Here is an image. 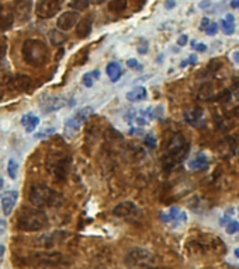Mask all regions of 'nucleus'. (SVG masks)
I'll list each match as a JSON object with an SVG mask.
<instances>
[{
	"mask_svg": "<svg viewBox=\"0 0 239 269\" xmlns=\"http://www.w3.org/2000/svg\"><path fill=\"white\" fill-rule=\"evenodd\" d=\"M46 170L48 173L57 178L58 181H64L68 177L69 167H70V154L62 147H52L46 156Z\"/></svg>",
	"mask_w": 239,
	"mask_h": 269,
	"instance_id": "nucleus-1",
	"label": "nucleus"
},
{
	"mask_svg": "<svg viewBox=\"0 0 239 269\" xmlns=\"http://www.w3.org/2000/svg\"><path fill=\"white\" fill-rule=\"evenodd\" d=\"M16 226L19 230L27 233L40 231L48 226V216L40 208H24L19 213Z\"/></svg>",
	"mask_w": 239,
	"mask_h": 269,
	"instance_id": "nucleus-2",
	"label": "nucleus"
},
{
	"mask_svg": "<svg viewBox=\"0 0 239 269\" xmlns=\"http://www.w3.org/2000/svg\"><path fill=\"white\" fill-rule=\"evenodd\" d=\"M28 199L34 205L35 208H52L59 206L64 198L62 195L54 191L52 188L46 187L44 184H34L30 192H28Z\"/></svg>",
	"mask_w": 239,
	"mask_h": 269,
	"instance_id": "nucleus-3",
	"label": "nucleus"
},
{
	"mask_svg": "<svg viewBox=\"0 0 239 269\" xmlns=\"http://www.w3.org/2000/svg\"><path fill=\"white\" fill-rule=\"evenodd\" d=\"M192 250L201 255H222L227 251L224 241L213 234H200L190 240Z\"/></svg>",
	"mask_w": 239,
	"mask_h": 269,
	"instance_id": "nucleus-4",
	"label": "nucleus"
},
{
	"mask_svg": "<svg viewBox=\"0 0 239 269\" xmlns=\"http://www.w3.org/2000/svg\"><path fill=\"white\" fill-rule=\"evenodd\" d=\"M23 59L31 66H44L49 60V49L41 39H27L23 44Z\"/></svg>",
	"mask_w": 239,
	"mask_h": 269,
	"instance_id": "nucleus-5",
	"label": "nucleus"
},
{
	"mask_svg": "<svg viewBox=\"0 0 239 269\" xmlns=\"http://www.w3.org/2000/svg\"><path fill=\"white\" fill-rule=\"evenodd\" d=\"M186 154H187V143L184 140V136L180 134H174L172 137L171 145L168 147V153L163 158L165 167L173 168V166L177 164Z\"/></svg>",
	"mask_w": 239,
	"mask_h": 269,
	"instance_id": "nucleus-6",
	"label": "nucleus"
},
{
	"mask_svg": "<svg viewBox=\"0 0 239 269\" xmlns=\"http://www.w3.org/2000/svg\"><path fill=\"white\" fill-rule=\"evenodd\" d=\"M126 264L131 268H149L156 264V257L145 248H132L127 252Z\"/></svg>",
	"mask_w": 239,
	"mask_h": 269,
	"instance_id": "nucleus-7",
	"label": "nucleus"
},
{
	"mask_svg": "<svg viewBox=\"0 0 239 269\" xmlns=\"http://www.w3.org/2000/svg\"><path fill=\"white\" fill-rule=\"evenodd\" d=\"M91 114H93L91 107H85V108H80L79 111L75 112V115H72L65 123V136L72 137L78 134L82 129V126L90 118Z\"/></svg>",
	"mask_w": 239,
	"mask_h": 269,
	"instance_id": "nucleus-8",
	"label": "nucleus"
},
{
	"mask_svg": "<svg viewBox=\"0 0 239 269\" xmlns=\"http://www.w3.org/2000/svg\"><path fill=\"white\" fill-rule=\"evenodd\" d=\"M65 0H38L37 6H35V14L40 19H52L54 16H57L64 6Z\"/></svg>",
	"mask_w": 239,
	"mask_h": 269,
	"instance_id": "nucleus-9",
	"label": "nucleus"
},
{
	"mask_svg": "<svg viewBox=\"0 0 239 269\" xmlns=\"http://www.w3.org/2000/svg\"><path fill=\"white\" fill-rule=\"evenodd\" d=\"M28 262L31 265H45V267H58L66 264V258L61 252H38L30 257Z\"/></svg>",
	"mask_w": 239,
	"mask_h": 269,
	"instance_id": "nucleus-10",
	"label": "nucleus"
},
{
	"mask_svg": "<svg viewBox=\"0 0 239 269\" xmlns=\"http://www.w3.org/2000/svg\"><path fill=\"white\" fill-rule=\"evenodd\" d=\"M113 214L120 217V219H127V220H134L139 217L141 214V211L138 208L137 205L134 202L131 201H126L118 203L115 208L113 209Z\"/></svg>",
	"mask_w": 239,
	"mask_h": 269,
	"instance_id": "nucleus-11",
	"label": "nucleus"
},
{
	"mask_svg": "<svg viewBox=\"0 0 239 269\" xmlns=\"http://www.w3.org/2000/svg\"><path fill=\"white\" fill-rule=\"evenodd\" d=\"M80 20L79 11L76 10H69L62 13L57 20V25L58 30L61 31H69L72 30L75 25H78V22Z\"/></svg>",
	"mask_w": 239,
	"mask_h": 269,
	"instance_id": "nucleus-12",
	"label": "nucleus"
},
{
	"mask_svg": "<svg viewBox=\"0 0 239 269\" xmlns=\"http://www.w3.org/2000/svg\"><path fill=\"white\" fill-rule=\"evenodd\" d=\"M31 9H33V0H14L13 1L14 16L20 22L28 21Z\"/></svg>",
	"mask_w": 239,
	"mask_h": 269,
	"instance_id": "nucleus-13",
	"label": "nucleus"
},
{
	"mask_svg": "<svg viewBox=\"0 0 239 269\" xmlns=\"http://www.w3.org/2000/svg\"><path fill=\"white\" fill-rule=\"evenodd\" d=\"M31 86L33 80L25 75H16L7 80V87L13 91H28Z\"/></svg>",
	"mask_w": 239,
	"mask_h": 269,
	"instance_id": "nucleus-14",
	"label": "nucleus"
},
{
	"mask_svg": "<svg viewBox=\"0 0 239 269\" xmlns=\"http://www.w3.org/2000/svg\"><path fill=\"white\" fill-rule=\"evenodd\" d=\"M19 199V192L17 191H7L1 195L0 202H1V209L4 216H10L14 211V206Z\"/></svg>",
	"mask_w": 239,
	"mask_h": 269,
	"instance_id": "nucleus-15",
	"label": "nucleus"
},
{
	"mask_svg": "<svg viewBox=\"0 0 239 269\" xmlns=\"http://www.w3.org/2000/svg\"><path fill=\"white\" fill-rule=\"evenodd\" d=\"M16 21V16L13 7L0 4V30L1 31H7L13 27V24Z\"/></svg>",
	"mask_w": 239,
	"mask_h": 269,
	"instance_id": "nucleus-16",
	"label": "nucleus"
},
{
	"mask_svg": "<svg viewBox=\"0 0 239 269\" xmlns=\"http://www.w3.org/2000/svg\"><path fill=\"white\" fill-rule=\"evenodd\" d=\"M160 219L163 222H168V223H172V222H186L187 220V213L184 211H180L179 208L173 206L169 209L168 213H160Z\"/></svg>",
	"mask_w": 239,
	"mask_h": 269,
	"instance_id": "nucleus-17",
	"label": "nucleus"
},
{
	"mask_svg": "<svg viewBox=\"0 0 239 269\" xmlns=\"http://www.w3.org/2000/svg\"><path fill=\"white\" fill-rule=\"evenodd\" d=\"M91 28H93V16L87 14L83 19H80L79 22H78V25H76V35L79 38H86V37L90 35Z\"/></svg>",
	"mask_w": 239,
	"mask_h": 269,
	"instance_id": "nucleus-18",
	"label": "nucleus"
},
{
	"mask_svg": "<svg viewBox=\"0 0 239 269\" xmlns=\"http://www.w3.org/2000/svg\"><path fill=\"white\" fill-rule=\"evenodd\" d=\"M65 104H66L65 98H62V97H52V98H48V100L44 101L40 105V108L44 112H52L61 110L62 107H65Z\"/></svg>",
	"mask_w": 239,
	"mask_h": 269,
	"instance_id": "nucleus-19",
	"label": "nucleus"
},
{
	"mask_svg": "<svg viewBox=\"0 0 239 269\" xmlns=\"http://www.w3.org/2000/svg\"><path fill=\"white\" fill-rule=\"evenodd\" d=\"M106 73H107V76L110 77V80L115 83V81H118L120 77L123 76V73H124V70H123V67L121 65L118 63V62H110L107 67H106Z\"/></svg>",
	"mask_w": 239,
	"mask_h": 269,
	"instance_id": "nucleus-20",
	"label": "nucleus"
},
{
	"mask_svg": "<svg viewBox=\"0 0 239 269\" xmlns=\"http://www.w3.org/2000/svg\"><path fill=\"white\" fill-rule=\"evenodd\" d=\"M127 100L131 102H139V101L147 100L148 97V91L145 87H134L127 93Z\"/></svg>",
	"mask_w": 239,
	"mask_h": 269,
	"instance_id": "nucleus-21",
	"label": "nucleus"
},
{
	"mask_svg": "<svg viewBox=\"0 0 239 269\" xmlns=\"http://www.w3.org/2000/svg\"><path fill=\"white\" fill-rule=\"evenodd\" d=\"M22 123H23L25 132L31 134V132H34L35 128L40 125V118L37 115H34V114H25L23 116V119H22Z\"/></svg>",
	"mask_w": 239,
	"mask_h": 269,
	"instance_id": "nucleus-22",
	"label": "nucleus"
},
{
	"mask_svg": "<svg viewBox=\"0 0 239 269\" xmlns=\"http://www.w3.org/2000/svg\"><path fill=\"white\" fill-rule=\"evenodd\" d=\"M189 168L190 170H194V171H198V170H205V168L210 166V160L204 156V154H198L194 158H192L189 161Z\"/></svg>",
	"mask_w": 239,
	"mask_h": 269,
	"instance_id": "nucleus-23",
	"label": "nucleus"
},
{
	"mask_svg": "<svg viewBox=\"0 0 239 269\" xmlns=\"http://www.w3.org/2000/svg\"><path fill=\"white\" fill-rule=\"evenodd\" d=\"M219 25H221L224 34H227V35L234 34V31H235V19H234V16L232 14H227V17L219 21Z\"/></svg>",
	"mask_w": 239,
	"mask_h": 269,
	"instance_id": "nucleus-24",
	"label": "nucleus"
},
{
	"mask_svg": "<svg viewBox=\"0 0 239 269\" xmlns=\"http://www.w3.org/2000/svg\"><path fill=\"white\" fill-rule=\"evenodd\" d=\"M203 115H204V111L201 108H196L193 111L186 112V121L192 125H198L200 121L203 119Z\"/></svg>",
	"mask_w": 239,
	"mask_h": 269,
	"instance_id": "nucleus-25",
	"label": "nucleus"
},
{
	"mask_svg": "<svg viewBox=\"0 0 239 269\" xmlns=\"http://www.w3.org/2000/svg\"><path fill=\"white\" fill-rule=\"evenodd\" d=\"M49 39H51L52 45L59 46V45H62L66 41V35L64 34V31H61V30H52L49 33Z\"/></svg>",
	"mask_w": 239,
	"mask_h": 269,
	"instance_id": "nucleus-26",
	"label": "nucleus"
},
{
	"mask_svg": "<svg viewBox=\"0 0 239 269\" xmlns=\"http://www.w3.org/2000/svg\"><path fill=\"white\" fill-rule=\"evenodd\" d=\"M99 77H100V72L96 69V70H93V72L86 73V75L83 76V78H82V83H83V86H86V87H93L94 81Z\"/></svg>",
	"mask_w": 239,
	"mask_h": 269,
	"instance_id": "nucleus-27",
	"label": "nucleus"
},
{
	"mask_svg": "<svg viewBox=\"0 0 239 269\" xmlns=\"http://www.w3.org/2000/svg\"><path fill=\"white\" fill-rule=\"evenodd\" d=\"M127 6H128L127 0H111L109 3V10L111 13H121L126 10Z\"/></svg>",
	"mask_w": 239,
	"mask_h": 269,
	"instance_id": "nucleus-28",
	"label": "nucleus"
},
{
	"mask_svg": "<svg viewBox=\"0 0 239 269\" xmlns=\"http://www.w3.org/2000/svg\"><path fill=\"white\" fill-rule=\"evenodd\" d=\"M90 3L91 0H70V7L76 11H83L90 6Z\"/></svg>",
	"mask_w": 239,
	"mask_h": 269,
	"instance_id": "nucleus-29",
	"label": "nucleus"
},
{
	"mask_svg": "<svg viewBox=\"0 0 239 269\" xmlns=\"http://www.w3.org/2000/svg\"><path fill=\"white\" fill-rule=\"evenodd\" d=\"M17 171H19V163L14 158H10L9 160V164H7V173H9L10 178H17Z\"/></svg>",
	"mask_w": 239,
	"mask_h": 269,
	"instance_id": "nucleus-30",
	"label": "nucleus"
},
{
	"mask_svg": "<svg viewBox=\"0 0 239 269\" xmlns=\"http://www.w3.org/2000/svg\"><path fill=\"white\" fill-rule=\"evenodd\" d=\"M54 132H55V128H52V126H46V128H44L41 132L35 134V137H37V139H44V137L51 136Z\"/></svg>",
	"mask_w": 239,
	"mask_h": 269,
	"instance_id": "nucleus-31",
	"label": "nucleus"
},
{
	"mask_svg": "<svg viewBox=\"0 0 239 269\" xmlns=\"http://www.w3.org/2000/svg\"><path fill=\"white\" fill-rule=\"evenodd\" d=\"M225 231H227L228 234H235V233H238L239 222H235V220L229 222V223L227 224V227H225Z\"/></svg>",
	"mask_w": 239,
	"mask_h": 269,
	"instance_id": "nucleus-32",
	"label": "nucleus"
},
{
	"mask_svg": "<svg viewBox=\"0 0 239 269\" xmlns=\"http://www.w3.org/2000/svg\"><path fill=\"white\" fill-rule=\"evenodd\" d=\"M145 145L148 146L149 149H155V147H156V139H155L153 134H147V137H145Z\"/></svg>",
	"mask_w": 239,
	"mask_h": 269,
	"instance_id": "nucleus-33",
	"label": "nucleus"
},
{
	"mask_svg": "<svg viewBox=\"0 0 239 269\" xmlns=\"http://www.w3.org/2000/svg\"><path fill=\"white\" fill-rule=\"evenodd\" d=\"M205 33L208 35H216L218 33V24L217 22H211L207 28H205Z\"/></svg>",
	"mask_w": 239,
	"mask_h": 269,
	"instance_id": "nucleus-34",
	"label": "nucleus"
},
{
	"mask_svg": "<svg viewBox=\"0 0 239 269\" xmlns=\"http://www.w3.org/2000/svg\"><path fill=\"white\" fill-rule=\"evenodd\" d=\"M192 46H193L197 52H205V51H207V45L200 44V42H196V41H192Z\"/></svg>",
	"mask_w": 239,
	"mask_h": 269,
	"instance_id": "nucleus-35",
	"label": "nucleus"
},
{
	"mask_svg": "<svg viewBox=\"0 0 239 269\" xmlns=\"http://www.w3.org/2000/svg\"><path fill=\"white\" fill-rule=\"evenodd\" d=\"M127 66L132 67V69H142V66L139 65V62H138L137 59H134V58H131V59L127 60Z\"/></svg>",
	"mask_w": 239,
	"mask_h": 269,
	"instance_id": "nucleus-36",
	"label": "nucleus"
},
{
	"mask_svg": "<svg viewBox=\"0 0 239 269\" xmlns=\"http://www.w3.org/2000/svg\"><path fill=\"white\" fill-rule=\"evenodd\" d=\"M138 52L142 54V55L148 52V42H147L145 39H141V45H139V48H138Z\"/></svg>",
	"mask_w": 239,
	"mask_h": 269,
	"instance_id": "nucleus-37",
	"label": "nucleus"
},
{
	"mask_svg": "<svg viewBox=\"0 0 239 269\" xmlns=\"http://www.w3.org/2000/svg\"><path fill=\"white\" fill-rule=\"evenodd\" d=\"M187 39H189V38H187V35H186V34H183L182 37H180V38L177 39V45H180V46H184V45L187 44Z\"/></svg>",
	"mask_w": 239,
	"mask_h": 269,
	"instance_id": "nucleus-38",
	"label": "nucleus"
},
{
	"mask_svg": "<svg viewBox=\"0 0 239 269\" xmlns=\"http://www.w3.org/2000/svg\"><path fill=\"white\" fill-rule=\"evenodd\" d=\"M174 6H176V0H166V3H165V7H166L168 10L174 9Z\"/></svg>",
	"mask_w": 239,
	"mask_h": 269,
	"instance_id": "nucleus-39",
	"label": "nucleus"
},
{
	"mask_svg": "<svg viewBox=\"0 0 239 269\" xmlns=\"http://www.w3.org/2000/svg\"><path fill=\"white\" fill-rule=\"evenodd\" d=\"M6 51H7V46H6V44H0V60L4 58V55H6Z\"/></svg>",
	"mask_w": 239,
	"mask_h": 269,
	"instance_id": "nucleus-40",
	"label": "nucleus"
},
{
	"mask_svg": "<svg viewBox=\"0 0 239 269\" xmlns=\"http://www.w3.org/2000/svg\"><path fill=\"white\" fill-rule=\"evenodd\" d=\"M232 59H234V62H235V63L239 66V49L238 51H234V52H232Z\"/></svg>",
	"mask_w": 239,
	"mask_h": 269,
	"instance_id": "nucleus-41",
	"label": "nucleus"
},
{
	"mask_svg": "<svg viewBox=\"0 0 239 269\" xmlns=\"http://www.w3.org/2000/svg\"><path fill=\"white\" fill-rule=\"evenodd\" d=\"M210 24H211V22H210V20H208L207 17H204V19L201 20V30H205V28H207Z\"/></svg>",
	"mask_w": 239,
	"mask_h": 269,
	"instance_id": "nucleus-42",
	"label": "nucleus"
},
{
	"mask_svg": "<svg viewBox=\"0 0 239 269\" xmlns=\"http://www.w3.org/2000/svg\"><path fill=\"white\" fill-rule=\"evenodd\" d=\"M231 7L238 9L239 10V0H231Z\"/></svg>",
	"mask_w": 239,
	"mask_h": 269,
	"instance_id": "nucleus-43",
	"label": "nucleus"
},
{
	"mask_svg": "<svg viewBox=\"0 0 239 269\" xmlns=\"http://www.w3.org/2000/svg\"><path fill=\"white\" fill-rule=\"evenodd\" d=\"M196 62H197V56L196 55L189 56V60H187V63H196Z\"/></svg>",
	"mask_w": 239,
	"mask_h": 269,
	"instance_id": "nucleus-44",
	"label": "nucleus"
},
{
	"mask_svg": "<svg viewBox=\"0 0 239 269\" xmlns=\"http://www.w3.org/2000/svg\"><path fill=\"white\" fill-rule=\"evenodd\" d=\"M4 252H6V248H4V246H0V261L3 259V257H4Z\"/></svg>",
	"mask_w": 239,
	"mask_h": 269,
	"instance_id": "nucleus-45",
	"label": "nucleus"
},
{
	"mask_svg": "<svg viewBox=\"0 0 239 269\" xmlns=\"http://www.w3.org/2000/svg\"><path fill=\"white\" fill-rule=\"evenodd\" d=\"M103 1H106V0H91L93 4H102Z\"/></svg>",
	"mask_w": 239,
	"mask_h": 269,
	"instance_id": "nucleus-46",
	"label": "nucleus"
},
{
	"mask_svg": "<svg viewBox=\"0 0 239 269\" xmlns=\"http://www.w3.org/2000/svg\"><path fill=\"white\" fill-rule=\"evenodd\" d=\"M234 254H235V257L239 258V248H237V250L234 251Z\"/></svg>",
	"mask_w": 239,
	"mask_h": 269,
	"instance_id": "nucleus-47",
	"label": "nucleus"
},
{
	"mask_svg": "<svg viewBox=\"0 0 239 269\" xmlns=\"http://www.w3.org/2000/svg\"><path fill=\"white\" fill-rule=\"evenodd\" d=\"M1 188H3V179L0 178V190H1Z\"/></svg>",
	"mask_w": 239,
	"mask_h": 269,
	"instance_id": "nucleus-48",
	"label": "nucleus"
},
{
	"mask_svg": "<svg viewBox=\"0 0 239 269\" xmlns=\"http://www.w3.org/2000/svg\"><path fill=\"white\" fill-rule=\"evenodd\" d=\"M145 269H159V268H153V267H149V268H145Z\"/></svg>",
	"mask_w": 239,
	"mask_h": 269,
	"instance_id": "nucleus-49",
	"label": "nucleus"
},
{
	"mask_svg": "<svg viewBox=\"0 0 239 269\" xmlns=\"http://www.w3.org/2000/svg\"><path fill=\"white\" fill-rule=\"evenodd\" d=\"M0 97H1V90H0Z\"/></svg>",
	"mask_w": 239,
	"mask_h": 269,
	"instance_id": "nucleus-50",
	"label": "nucleus"
}]
</instances>
